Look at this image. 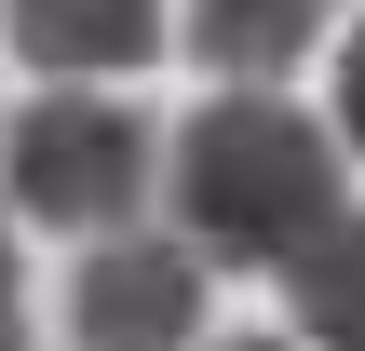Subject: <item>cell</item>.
<instances>
[{"mask_svg": "<svg viewBox=\"0 0 365 351\" xmlns=\"http://www.w3.org/2000/svg\"><path fill=\"white\" fill-rule=\"evenodd\" d=\"M339 149H352V135H325V122L284 108V95H203V108L176 122L163 203H176L190 257H217V271H298V257L352 216V203H339Z\"/></svg>", "mask_w": 365, "mask_h": 351, "instance_id": "obj_1", "label": "cell"}, {"mask_svg": "<svg viewBox=\"0 0 365 351\" xmlns=\"http://www.w3.org/2000/svg\"><path fill=\"white\" fill-rule=\"evenodd\" d=\"M163 162H176V149H163L122 95H95V81L27 95V108H14V135H0V189H14V216L81 230V243H122V230H135V203L163 189Z\"/></svg>", "mask_w": 365, "mask_h": 351, "instance_id": "obj_2", "label": "cell"}, {"mask_svg": "<svg viewBox=\"0 0 365 351\" xmlns=\"http://www.w3.org/2000/svg\"><path fill=\"white\" fill-rule=\"evenodd\" d=\"M68 338L81 351H203V257L190 243H95L68 284Z\"/></svg>", "mask_w": 365, "mask_h": 351, "instance_id": "obj_3", "label": "cell"}, {"mask_svg": "<svg viewBox=\"0 0 365 351\" xmlns=\"http://www.w3.org/2000/svg\"><path fill=\"white\" fill-rule=\"evenodd\" d=\"M0 27L41 81H122L163 54V0H0Z\"/></svg>", "mask_w": 365, "mask_h": 351, "instance_id": "obj_4", "label": "cell"}, {"mask_svg": "<svg viewBox=\"0 0 365 351\" xmlns=\"http://www.w3.org/2000/svg\"><path fill=\"white\" fill-rule=\"evenodd\" d=\"M312 27H325V0H190V54H203V81H230V95H271V81L312 54Z\"/></svg>", "mask_w": 365, "mask_h": 351, "instance_id": "obj_5", "label": "cell"}, {"mask_svg": "<svg viewBox=\"0 0 365 351\" xmlns=\"http://www.w3.org/2000/svg\"><path fill=\"white\" fill-rule=\"evenodd\" d=\"M284 298H298V338L312 351H365V216H339V230L284 271Z\"/></svg>", "mask_w": 365, "mask_h": 351, "instance_id": "obj_6", "label": "cell"}, {"mask_svg": "<svg viewBox=\"0 0 365 351\" xmlns=\"http://www.w3.org/2000/svg\"><path fill=\"white\" fill-rule=\"evenodd\" d=\"M339 135H352V149H365V27H352V41H339Z\"/></svg>", "mask_w": 365, "mask_h": 351, "instance_id": "obj_7", "label": "cell"}, {"mask_svg": "<svg viewBox=\"0 0 365 351\" xmlns=\"http://www.w3.org/2000/svg\"><path fill=\"white\" fill-rule=\"evenodd\" d=\"M0 351H27V311H14V230H0Z\"/></svg>", "mask_w": 365, "mask_h": 351, "instance_id": "obj_8", "label": "cell"}, {"mask_svg": "<svg viewBox=\"0 0 365 351\" xmlns=\"http://www.w3.org/2000/svg\"><path fill=\"white\" fill-rule=\"evenodd\" d=\"M217 351H284V338H217Z\"/></svg>", "mask_w": 365, "mask_h": 351, "instance_id": "obj_9", "label": "cell"}]
</instances>
